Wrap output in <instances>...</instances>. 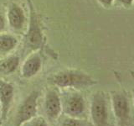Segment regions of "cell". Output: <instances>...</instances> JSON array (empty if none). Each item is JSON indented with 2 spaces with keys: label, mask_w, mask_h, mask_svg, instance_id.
I'll return each mask as SVG.
<instances>
[{
  "label": "cell",
  "mask_w": 134,
  "mask_h": 126,
  "mask_svg": "<svg viewBox=\"0 0 134 126\" xmlns=\"http://www.w3.org/2000/svg\"><path fill=\"white\" fill-rule=\"evenodd\" d=\"M51 82L60 87H90L96 83L89 75L80 71L67 70L54 74Z\"/></svg>",
  "instance_id": "6da1fadb"
},
{
  "label": "cell",
  "mask_w": 134,
  "mask_h": 126,
  "mask_svg": "<svg viewBox=\"0 0 134 126\" xmlns=\"http://www.w3.org/2000/svg\"><path fill=\"white\" fill-rule=\"evenodd\" d=\"M38 92H32L21 103L15 118V126H22L29 120L35 118L37 113Z\"/></svg>",
  "instance_id": "7a4b0ae2"
},
{
  "label": "cell",
  "mask_w": 134,
  "mask_h": 126,
  "mask_svg": "<svg viewBox=\"0 0 134 126\" xmlns=\"http://www.w3.org/2000/svg\"><path fill=\"white\" fill-rule=\"evenodd\" d=\"M91 115L95 126L106 125L107 119V103L102 92H96L92 98L91 105Z\"/></svg>",
  "instance_id": "3957f363"
},
{
  "label": "cell",
  "mask_w": 134,
  "mask_h": 126,
  "mask_svg": "<svg viewBox=\"0 0 134 126\" xmlns=\"http://www.w3.org/2000/svg\"><path fill=\"white\" fill-rule=\"evenodd\" d=\"M14 98V87L10 83L0 80V115L2 120L7 117Z\"/></svg>",
  "instance_id": "277c9868"
},
{
  "label": "cell",
  "mask_w": 134,
  "mask_h": 126,
  "mask_svg": "<svg viewBox=\"0 0 134 126\" xmlns=\"http://www.w3.org/2000/svg\"><path fill=\"white\" fill-rule=\"evenodd\" d=\"M44 109L47 115L51 119H56L61 111V103L58 93L54 90H49L45 96Z\"/></svg>",
  "instance_id": "5b68a950"
},
{
  "label": "cell",
  "mask_w": 134,
  "mask_h": 126,
  "mask_svg": "<svg viewBox=\"0 0 134 126\" xmlns=\"http://www.w3.org/2000/svg\"><path fill=\"white\" fill-rule=\"evenodd\" d=\"M42 35L41 32L38 24L35 15L31 11V19H30V25H29V32L26 35V40H25V46H29L31 48H38L41 44Z\"/></svg>",
  "instance_id": "8992f818"
},
{
  "label": "cell",
  "mask_w": 134,
  "mask_h": 126,
  "mask_svg": "<svg viewBox=\"0 0 134 126\" xmlns=\"http://www.w3.org/2000/svg\"><path fill=\"white\" fill-rule=\"evenodd\" d=\"M85 109V102L83 98L77 93L69 96L65 102V112L74 118L81 115Z\"/></svg>",
  "instance_id": "52a82bcc"
},
{
  "label": "cell",
  "mask_w": 134,
  "mask_h": 126,
  "mask_svg": "<svg viewBox=\"0 0 134 126\" xmlns=\"http://www.w3.org/2000/svg\"><path fill=\"white\" fill-rule=\"evenodd\" d=\"M8 20L9 25L14 29H20L24 26L25 16L19 5L15 3H11L8 9Z\"/></svg>",
  "instance_id": "ba28073f"
},
{
  "label": "cell",
  "mask_w": 134,
  "mask_h": 126,
  "mask_svg": "<svg viewBox=\"0 0 134 126\" xmlns=\"http://www.w3.org/2000/svg\"><path fill=\"white\" fill-rule=\"evenodd\" d=\"M112 103L116 116L120 120L127 119L129 113L127 98L122 93H115L112 95Z\"/></svg>",
  "instance_id": "9c48e42d"
},
{
  "label": "cell",
  "mask_w": 134,
  "mask_h": 126,
  "mask_svg": "<svg viewBox=\"0 0 134 126\" xmlns=\"http://www.w3.org/2000/svg\"><path fill=\"white\" fill-rule=\"evenodd\" d=\"M41 68V59L39 55L35 54L29 56L24 61L22 66V75L24 77L29 78L35 76Z\"/></svg>",
  "instance_id": "30bf717a"
},
{
  "label": "cell",
  "mask_w": 134,
  "mask_h": 126,
  "mask_svg": "<svg viewBox=\"0 0 134 126\" xmlns=\"http://www.w3.org/2000/svg\"><path fill=\"white\" fill-rule=\"evenodd\" d=\"M17 44L18 40L14 36L8 34L0 35V54H5L11 51L16 47Z\"/></svg>",
  "instance_id": "8fae6325"
},
{
  "label": "cell",
  "mask_w": 134,
  "mask_h": 126,
  "mask_svg": "<svg viewBox=\"0 0 134 126\" xmlns=\"http://www.w3.org/2000/svg\"><path fill=\"white\" fill-rule=\"evenodd\" d=\"M19 64V59L16 56H11L0 63V72L10 74L17 69Z\"/></svg>",
  "instance_id": "7c38bea8"
},
{
  "label": "cell",
  "mask_w": 134,
  "mask_h": 126,
  "mask_svg": "<svg viewBox=\"0 0 134 126\" xmlns=\"http://www.w3.org/2000/svg\"><path fill=\"white\" fill-rule=\"evenodd\" d=\"M26 123L27 126H48L46 121L42 117H35Z\"/></svg>",
  "instance_id": "4fadbf2b"
},
{
  "label": "cell",
  "mask_w": 134,
  "mask_h": 126,
  "mask_svg": "<svg viewBox=\"0 0 134 126\" xmlns=\"http://www.w3.org/2000/svg\"><path fill=\"white\" fill-rule=\"evenodd\" d=\"M62 126H85L81 120L75 119L74 117L68 118L63 122Z\"/></svg>",
  "instance_id": "5bb4252c"
},
{
  "label": "cell",
  "mask_w": 134,
  "mask_h": 126,
  "mask_svg": "<svg viewBox=\"0 0 134 126\" xmlns=\"http://www.w3.org/2000/svg\"><path fill=\"white\" fill-rule=\"evenodd\" d=\"M98 1L102 6L108 8V7H110L111 5L114 0H98Z\"/></svg>",
  "instance_id": "9a60e30c"
},
{
  "label": "cell",
  "mask_w": 134,
  "mask_h": 126,
  "mask_svg": "<svg viewBox=\"0 0 134 126\" xmlns=\"http://www.w3.org/2000/svg\"><path fill=\"white\" fill-rule=\"evenodd\" d=\"M117 1L126 7H130V6H132L133 0H117Z\"/></svg>",
  "instance_id": "2e32d148"
},
{
  "label": "cell",
  "mask_w": 134,
  "mask_h": 126,
  "mask_svg": "<svg viewBox=\"0 0 134 126\" xmlns=\"http://www.w3.org/2000/svg\"><path fill=\"white\" fill-rule=\"evenodd\" d=\"M4 26H5V19L3 14L0 13V31H2L4 29Z\"/></svg>",
  "instance_id": "e0dca14e"
}]
</instances>
